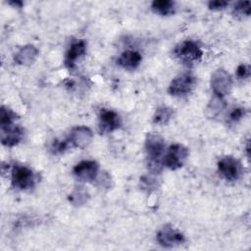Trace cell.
Segmentation results:
<instances>
[{"label":"cell","instance_id":"cell-1","mask_svg":"<svg viewBox=\"0 0 251 251\" xmlns=\"http://www.w3.org/2000/svg\"><path fill=\"white\" fill-rule=\"evenodd\" d=\"M165 142L158 133H148L145 140V152L148 169L152 174H158L162 169V156L164 154Z\"/></svg>","mask_w":251,"mask_h":251},{"label":"cell","instance_id":"cell-2","mask_svg":"<svg viewBox=\"0 0 251 251\" xmlns=\"http://www.w3.org/2000/svg\"><path fill=\"white\" fill-rule=\"evenodd\" d=\"M11 181L15 188L26 190L34 185L35 176L33 172L27 167L16 165L12 169Z\"/></svg>","mask_w":251,"mask_h":251},{"label":"cell","instance_id":"cell-3","mask_svg":"<svg viewBox=\"0 0 251 251\" xmlns=\"http://www.w3.org/2000/svg\"><path fill=\"white\" fill-rule=\"evenodd\" d=\"M175 55L182 63L191 64L201 58L202 50L196 42L185 40L176 47Z\"/></svg>","mask_w":251,"mask_h":251},{"label":"cell","instance_id":"cell-4","mask_svg":"<svg viewBox=\"0 0 251 251\" xmlns=\"http://www.w3.org/2000/svg\"><path fill=\"white\" fill-rule=\"evenodd\" d=\"M188 156V150L181 144H173L168 148L167 153L164 156L163 163L171 170H176L184 164Z\"/></svg>","mask_w":251,"mask_h":251},{"label":"cell","instance_id":"cell-5","mask_svg":"<svg viewBox=\"0 0 251 251\" xmlns=\"http://www.w3.org/2000/svg\"><path fill=\"white\" fill-rule=\"evenodd\" d=\"M232 80L229 74L224 69L217 70L211 77V87L214 94L218 97H224L228 94L231 88Z\"/></svg>","mask_w":251,"mask_h":251},{"label":"cell","instance_id":"cell-6","mask_svg":"<svg viewBox=\"0 0 251 251\" xmlns=\"http://www.w3.org/2000/svg\"><path fill=\"white\" fill-rule=\"evenodd\" d=\"M218 169L226 180H236L242 173L240 162L232 156H226L218 162Z\"/></svg>","mask_w":251,"mask_h":251},{"label":"cell","instance_id":"cell-7","mask_svg":"<svg viewBox=\"0 0 251 251\" xmlns=\"http://www.w3.org/2000/svg\"><path fill=\"white\" fill-rule=\"evenodd\" d=\"M196 78L189 73L179 75L174 78L169 86V92L174 96H183L188 94L194 87Z\"/></svg>","mask_w":251,"mask_h":251},{"label":"cell","instance_id":"cell-8","mask_svg":"<svg viewBox=\"0 0 251 251\" xmlns=\"http://www.w3.org/2000/svg\"><path fill=\"white\" fill-rule=\"evenodd\" d=\"M184 235L172 226H165L157 233V241L164 247H173L183 243Z\"/></svg>","mask_w":251,"mask_h":251},{"label":"cell","instance_id":"cell-9","mask_svg":"<svg viewBox=\"0 0 251 251\" xmlns=\"http://www.w3.org/2000/svg\"><path fill=\"white\" fill-rule=\"evenodd\" d=\"M98 170L99 165L97 162L93 160H84L75 166L74 174L77 178L83 181H91L96 179Z\"/></svg>","mask_w":251,"mask_h":251},{"label":"cell","instance_id":"cell-10","mask_svg":"<svg viewBox=\"0 0 251 251\" xmlns=\"http://www.w3.org/2000/svg\"><path fill=\"white\" fill-rule=\"evenodd\" d=\"M122 125L120 116L112 111L103 109L99 115V127L102 132H112L118 129Z\"/></svg>","mask_w":251,"mask_h":251},{"label":"cell","instance_id":"cell-11","mask_svg":"<svg viewBox=\"0 0 251 251\" xmlns=\"http://www.w3.org/2000/svg\"><path fill=\"white\" fill-rule=\"evenodd\" d=\"M93 133L91 129L84 126H75L72 129L69 137L70 143L76 148L86 147L92 140Z\"/></svg>","mask_w":251,"mask_h":251},{"label":"cell","instance_id":"cell-12","mask_svg":"<svg viewBox=\"0 0 251 251\" xmlns=\"http://www.w3.org/2000/svg\"><path fill=\"white\" fill-rule=\"evenodd\" d=\"M24 137V130L20 126H7L1 128V142L5 146H15Z\"/></svg>","mask_w":251,"mask_h":251},{"label":"cell","instance_id":"cell-13","mask_svg":"<svg viewBox=\"0 0 251 251\" xmlns=\"http://www.w3.org/2000/svg\"><path fill=\"white\" fill-rule=\"evenodd\" d=\"M38 55V50L35 46L33 45H25L23 46L16 54H15V62L19 65H30L32 64L35 59L37 58Z\"/></svg>","mask_w":251,"mask_h":251},{"label":"cell","instance_id":"cell-14","mask_svg":"<svg viewBox=\"0 0 251 251\" xmlns=\"http://www.w3.org/2000/svg\"><path fill=\"white\" fill-rule=\"evenodd\" d=\"M142 57L138 52L127 50L121 54V56L118 58L117 63L124 69L134 70L139 66Z\"/></svg>","mask_w":251,"mask_h":251},{"label":"cell","instance_id":"cell-15","mask_svg":"<svg viewBox=\"0 0 251 251\" xmlns=\"http://www.w3.org/2000/svg\"><path fill=\"white\" fill-rule=\"evenodd\" d=\"M85 51H86V45L83 40L74 43L66 54V59H65L66 66L69 68H73L75 61L81 56H83L85 54Z\"/></svg>","mask_w":251,"mask_h":251},{"label":"cell","instance_id":"cell-16","mask_svg":"<svg viewBox=\"0 0 251 251\" xmlns=\"http://www.w3.org/2000/svg\"><path fill=\"white\" fill-rule=\"evenodd\" d=\"M152 10L162 16H168L174 13L175 2L171 0H155L151 5Z\"/></svg>","mask_w":251,"mask_h":251},{"label":"cell","instance_id":"cell-17","mask_svg":"<svg viewBox=\"0 0 251 251\" xmlns=\"http://www.w3.org/2000/svg\"><path fill=\"white\" fill-rule=\"evenodd\" d=\"M173 114V109L169 107H160L156 110L153 116V122L157 125H165L172 119Z\"/></svg>","mask_w":251,"mask_h":251},{"label":"cell","instance_id":"cell-18","mask_svg":"<svg viewBox=\"0 0 251 251\" xmlns=\"http://www.w3.org/2000/svg\"><path fill=\"white\" fill-rule=\"evenodd\" d=\"M17 119V115L8 107L2 106L0 109V126L2 127H7L13 125L14 121Z\"/></svg>","mask_w":251,"mask_h":251},{"label":"cell","instance_id":"cell-19","mask_svg":"<svg viewBox=\"0 0 251 251\" xmlns=\"http://www.w3.org/2000/svg\"><path fill=\"white\" fill-rule=\"evenodd\" d=\"M224 107H225V101L223 100V98L215 95V97L211 100L207 110L211 116H216L219 113H221V111L224 109Z\"/></svg>","mask_w":251,"mask_h":251},{"label":"cell","instance_id":"cell-20","mask_svg":"<svg viewBox=\"0 0 251 251\" xmlns=\"http://www.w3.org/2000/svg\"><path fill=\"white\" fill-rule=\"evenodd\" d=\"M88 199L87 192L82 188L75 189L71 195H70V201L75 205H82L85 203Z\"/></svg>","mask_w":251,"mask_h":251},{"label":"cell","instance_id":"cell-21","mask_svg":"<svg viewBox=\"0 0 251 251\" xmlns=\"http://www.w3.org/2000/svg\"><path fill=\"white\" fill-rule=\"evenodd\" d=\"M251 12L249 1L236 2L233 7V13L237 16H249Z\"/></svg>","mask_w":251,"mask_h":251},{"label":"cell","instance_id":"cell-22","mask_svg":"<svg viewBox=\"0 0 251 251\" xmlns=\"http://www.w3.org/2000/svg\"><path fill=\"white\" fill-rule=\"evenodd\" d=\"M140 182H141L142 187L145 188V189H148V190L155 189L158 186V180L154 176H142L140 178Z\"/></svg>","mask_w":251,"mask_h":251},{"label":"cell","instance_id":"cell-23","mask_svg":"<svg viewBox=\"0 0 251 251\" xmlns=\"http://www.w3.org/2000/svg\"><path fill=\"white\" fill-rule=\"evenodd\" d=\"M70 141L69 139L68 140H62V141H55L52 145V148L54 153H62L64 152L70 145Z\"/></svg>","mask_w":251,"mask_h":251},{"label":"cell","instance_id":"cell-24","mask_svg":"<svg viewBox=\"0 0 251 251\" xmlns=\"http://www.w3.org/2000/svg\"><path fill=\"white\" fill-rule=\"evenodd\" d=\"M236 75L239 78H247L250 75V68L248 65L241 64L236 69Z\"/></svg>","mask_w":251,"mask_h":251},{"label":"cell","instance_id":"cell-25","mask_svg":"<svg viewBox=\"0 0 251 251\" xmlns=\"http://www.w3.org/2000/svg\"><path fill=\"white\" fill-rule=\"evenodd\" d=\"M228 5V2L223 1V0H216L209 2L208 6L211 10H223Z\"/></svg>","mask_w":251,"mask_h":251},{"label":"cell","instance_id":"cell-26","mask_svg":"<svg viewBox=\"0 0 251 251\" xmlns=\"http://www.w3.org/2000/svg\"><path fill=\"white\" fill-rule=\"evenodd\" d=\"M244 116V109L242 108H235L229 114V120L231 122H237Z\"/></svg>","mask_w":251,"mask_h":251},{"label":"cell","instance_id":"cell-27","mask_svg":"<svg viewBox=\"0 0 251 251\" xmlns=\"http://www.w3.org/2000/svg\"><path fill=\"white\" fill-rule=\"evenodd\" d=\"M10 4L14 5L15 7H22L23 2H21V1H11V2H10Z\"/></svg>","mask_w":251,"mask_h":251}]
</instances>
